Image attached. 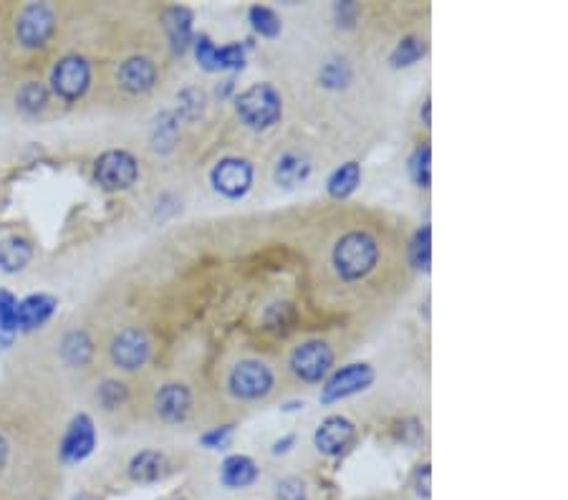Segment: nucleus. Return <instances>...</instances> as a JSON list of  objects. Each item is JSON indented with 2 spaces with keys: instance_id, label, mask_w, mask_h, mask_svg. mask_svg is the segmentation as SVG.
I'll list each match as a JSON object with an SVG mask.
<instances>
[{
  "instance_id": "5",
  "label": "nucleus",
  "mask_w": 568,
  "mask_h": 500,
  "mask_svg": "<svg viewBox=\"0 0 568 500\" xmlns=\"http://www.w3.org/2000/svg\"><path fill=\"white\" fill-rule=\"evenodd\" d=\"M139 180L137 157L127 149H109L94 162V182L107 192L129 190Z\"/></svg>"
},
{
  "instance_id": "31",
  "label": "nucleus",
  "mask_w": 568,
  "mask_h": 500,
  "mask_svg": "<svg viewBox=\"0 0 568 500\" xmlns=\"http://www.w3.org/2000/svg\"><path fill=\"white\" fill-rule=\"evenodd\" d=\"M177 102H180V117H185L187 122H195V119H200L202 114H205V107H208V96H205V91L202 89L190 86V89L180 91Z\"/></svg>"
},
{
  "instance_id": "7",
  "label": "nucleus",
  "mask_w": 568,
  "mask_h": 500,
  "mask_svg": "<svg viewBox=\"0 0 568 500\" xmlns=\"http://www.w3.org/2000/svg\"><path fill=\"white\" fill-rule=\"evenodd\" d=\"M51 86L64 102H79L91 86V64L79 54L64 56L51 71Z\"/></svg>"
},
{
  "instance_id": "15",
  "label": "nucleus",
  "mask_w": 568,
  "mask_h": 500,
  "mask_svg": "<svg viewBox=\"0 0 568 500\" xmlns=\"http://www.w3.org/2000/svg\"><path fill=\"white\" fill-rule=\"evenodd\" d=\"M59 298L51 293H31L23 301H18V329L36 331L54 316Z\"/></svg>"
},
{
  "instance_id": "33",
  "label": "nucleus",
  "mask_w": 568,
  "mask_h": 500,
  "mask_svg": "<svg viewBox=\"0 0 568 500\" xmlns=\"http://www.w3.org/2000/svg\"><path fill=\"white\" fill-rule=\"evenodd\" d=\"M18 331V298L11 291H0V334L16 336Z\"/></svg>"
},
{
  "instance_id": "23",
  "label": "nucleus",
  "mask_w": 568,
  "mask_h": 500,
  "mask_svg": "<svg viewBox=\"0 0 568 500\" xmlns=\"http://www.w3.org/2000/svg\"><path fill=\"white\" fill-rule=\"evenodd\" d=\"M427 54V41L422 36H404L402 41L394 46L392 56H389V64L394 66V69H409V66H415L417 61L425 59Z\"/></svg>"
},
{
  "instance_id": "20",
  "label": "nucleus",
  "mask_w": 568,
  "mask_h": 500,
  "mask_svg": "<svg viewBox=\"0 0 568 500\" xmlns=\"http://www.w3.org/2000/svg\"><path fill=\"white\" fill-rule=\"evenodd\" d=\"M165 455L162 453H154V450H142L132 458L129 463V478L139 485H147V483H157V480L165 475Z\"/></svg>"
},
{
  "instance_id": "30",
  "label": "nucleus",
  "mask_w": 568,
  "mask_h": 500,
  "mask_svg": "<svg viewBox=\"0 0 568 500\" xmlns=\"http://www.w3.org/2000/svg\"><path fill=\"white\" fill-rule=\"evenodd\" d=\"M319 81H321V86H326V89H331V91L346 89L351 81V66L346 64L344 59L326 61L324 69H321V74H319Z\"/></svg>"
},
{
  "instance_id": "37",
  "label": "nucleus",
  "mask_w": 568,
  "mask_h": 500,
  "mask_svg": "<svg viewBox=\"0 0 568 500\" xmlns=\"http://www.w3.org/2000/svg\"><path fill=\"white\" fill-rule=\"evenodd\" d=\"M334 13H336V21H339V26L351 28V26H354L356 13H359V8H356V3L346 0V3H336Z\"/></svg>"
},
{
  "instance_id": "29",
  "label": "nucleus",
  "mask_w": 568,
  "mask_h": 500,
  "mask_svg": "<svg viewBox=\"0 0 568 500\" xmlns=\"http://www.w3.org/2000/svg\"><path fill=\"white\" fill-rule=\"evenodd\" d=\"M127 399H129V389L127 384L119 382V379H104V382L99 384V389H96V402H99L107 412L119 410Z\"/></svg>"
},
{
  "instance_id": "2",
  "label": "nucleus",
  "mask_w": 568,
  "mask_h": 500,
  "mask_svg": "<svg viewBox=\"0 0 568 500\" xmlns=\"http://www.w3.org/2000/svg\"><path fill=\"white\" fill-rule=\"evenodd\" d=\"M235 114L248 129L263 132L281 122L283 96L273 84H253L235 96Z\"/></svg>"
},
{
  "instance_id": "24",
  "label": "nucleus",
  "mask_w": 568,
  "mask_h": 500,
  "mask_svg": "<svg viewBox=\"0 0 568 500\" xmlns=\"http://www.w3.org/2000/svg\"><path fill=\"white\" fill-rule=\"evenodd\" d=\"M409 263L417 268V271L427 273L432 263V228L430 225H422L412 240H409Z\"/></svg>"
},
{
  "instance_id": "22",
  "label": "nucleus",
  "mask_w": 568,
  "mask_h": 500,
  "mask_svg": "<svg viewBox=\"0 0 568 500\" xmlns=\"http://www.w3.org/2000/svg\"><path fill=\"white\" fill-rule=\"evenodd\" d=\"M359 185H361V165L351 160L331 172L329 182H326V190H329V195L334 197V200H346L349 195H354Z\"/></svg>"
},
{
  "instance_id": "27",
  "label": "nucleus",
  "mask_w": 568,
  "mask_h": 500,
  "mask_svg": "<svg viewBox=\"0 0 568 500\" xmlns=\"http://www.w3.org/2000/svg\"><path fill=\"white\" fill-rule=\"evenodd\" d=\"M16 104L21 112L41 114L48 104V89L41 84V81H26V84L18 89Z\"/></svg>"
},
{
  "instance_id": "21",
  "label": "nucleus",
  "mask_w": 568,
  "mask_h": 500,
  "mask_svg": "<svg viewBox=\"0 0 568 500\" xmlns=\"http://www.w3.org/2000/svg\"><path fill=\"white\" fill-rule=\"evenodd\" d=\"M94 357V341L84 329H74L61 341V359L69 367H86Z\"/></svg>"
},
{
  "instance_id": "36",
  "label": "nucleus",
  "mask_w": 568,
  "mask_h": 500,
  "mask_svg": "<svg viewBox=\"0 0 568 500\" xmlns=\"http://www.w3.org/2000/svg\"><path fill=\"white\" fill-rule=\"evenodd\" d=\"M278 500H306V485L298 478H286L278 483Z\"/></svg>"
},
{
  "instance_id": "26",
  "label": "nucleus",
  "mask_w": 568,
  "mask_h": 500,
  "mask_svg": "<svg viewBox=\"0 0 568 500\" xmlns=\"http://www.w3.org/2000/svg\"><path fill=\"white\" fill-rule=\"evenodd\" d=\"M409 177H412V182H415L417 187H422V190H427L432 182V147L427 142H422L420 147L412 152V157H409Z\"/></svg>"
},
{
  "instance_id": "10",
  "label": "nucleus",
  "mask_w": 568,
  "mask_h": 500,
  "mask_svg": "<svg viewBox=\"0 0 568 500\" xmlns=\"http://www.w3.org/2000/svg\"><path fill=\"white\" fill-rule=\"evenodd\" d=\"M56 31V13L46 3H31L16 18V38L26 48L46 46Z\"/></svg>"
},
{
  "instance_id": "34",
  "label": "nucleus",
  "mask_w": 568,
  "mask_h": 500,
  "mask_svg": "<svg viewBox=\"0 0 568 500\" xmlns=\"http://www.w3.org/2000/svg\"><path fill=\"white\" fill-rule=\"evenodd\" d=\"M220 56V71H240L245 66V46L243 43H228V46H218Z\"/></svg>"
},
{
  "instance_id": "41",
  "label": "nucleus",
  "mask_w": 568,
  "mask_h": 500,
  "mask_svg": "<svg viewBox=\"0 0 568 500\" xmlns=\"http://www.w3.org/2000/svg\"><path fill=\"white\" fill-rule=\"evenodd\" d=\"M233 86H235L233 79L223 81V86H218V96H220V99H225V96H230V91H233Z\"/></svg>"
},
{
  "instance_id": "39",
  "label": "nucleus",
  "mask_w": 568,
  "mask_h": 500,
  "mask_svg": "<svg viewBox=\"0 0 568 500\" xmlns=\"http://www.w3.org/2000/svg\"><path fill=\"white\" fill-rule=\"evenodd\" d=\"M296 445V435H286L283 440H278L276 445H273V455H283V453H288L291 447Z\"/></svg>"
},
{
  "instance_id": "16",
  "label": "nucleus",
  "mask_w": 568,
  "mask_h": 500,
  "mask_svg": "<svg viewBox=\"0 0 568 500\" xmlns=\"http://www.w3.org/2000/svg\"><path fill=\"white\" fill-rule=\"evenodd\" d=\"M162 23H165L167 38H170V46L175 54H185L187 48L192 46L195 41V33H192V23H195V16H192L190 8L185 6H172L162 13Z\"/></svg>"
},
{
  "instance_id": "42",
  "label": "nucleus",
  "mask_w": 568,
  "mask_h": 500,
  "mask_svg": "<svg viewBox=\"0 0 568 500\" xmlns=\"http://www.w3.org/2000/svg\"><path fill=\"white\" fill-rule=\"evenodd\" d=\"M296 410H303V402H288V405L283 407V412H296Z\"/></svg>"
},
{
  "instance_id": "11",
  "label": "nucleus",
  "mask_w": 568,
  "mask_h": 500,
  "mask_svg": "<svg viewBox=\"0 0 568 500\" xmlns=\"http://www.w3.org/2000/svg\"><path fill=\"white\" fill-rule=\"evenodd\" d=\"M356 427L349 417L344 415H331L316 427L314 432V445L321 455L326 458H339L354 445Z\"/></svg>"
},
{
  "instance_id": "3",
  "label": "nucleus",
  "mask_w": 568,
  "mask_h": 500,
  "mask_svg": "<svg viewBox=\"0 0 568 500\" xmlns=\"http://www.w3.org/2000/svg\"><path fill=\"white\" fill-rule=\"evenodd\" d=\"M276 387V374L261 359H243L228 374V389L240 402L266 399Z\"/></svg>"
},
{
  "instance_id": "25",
  "label": "nucleus",
  "mask_w": 568,
  "mask_h": 500,
  "mask_svg": "<svg viewBox=\"0 0 568 500\" xmlns=\"http://www.w3.org/2000/svg\"><path fill=\"white\" fill-rule=\"evenodd\" d=\"M177 134H180V122H177L175 112H162L160 117L154 119V129H152L154 149L170 152L177 142Z\"/></svg>"
},
{
  "instance_id": "4",
  "label": "nucleus",
  "mask_w": 568,
  "mask_h": 500,
  "mask_svg": "<svg viewBox=\"0 0 568 500\" xmlns=\"http://www.w3.org/2000/svg\"><path fill=\"white\" fill-rule=\"evenodd\" d=\"M288 369L303 384H319L334 372V349L324 339H308L298 344L288 359Z\"/></svg>"
},
{
  "instance_id": "43",
  "label": "nucleus",
  "mask_w": 568,
  "mask_h": 500,
  "mask_svg": "<svg viewBox=\"0 0 568 500\" xmlns=\"http://www.w3.org/2000/svg\"><path fill=\"white\" fill-rule=\"evenodd\" d=\"M422 114H425V124H430V99L425 102V112Z\"/></svg>"
},
{
  "instance_id": "40",
  "label": "nucleus",
  "mask_w": 568,
  "mask_h": 500,
  "mask_svg": "<svg viewBox=\"0 0 568 500\" xmlns=\"http://www.w3.org/2000/svg\"><path fill=\"white\" fill-rule=\"evenodd\" d=\"M8 453H11V450H8V440H6V437H3V435H0V470L6 468Z\"/></svg>"
},
{
  "instance_id": "32",
  "label": "nucleus",
  "mask_w": 568,
  "mask_h": 500,
  "mask_svg": "<svg viewBox=\"0 0 568 500\" xmlns=\"http://www.w3.org/2000/svg\"><path fill=\"white\" fill-rule=\"evenodd\" d=\"M192 48H195V59H197V64H200V69L208 71V74H218L220 56H218V46L213 43V38L200 33V36L192 41Z\"/></svg>"
},
{
  "instance_id": "6",
  "label": "nucleus",
  "mask_w": 568,
  "mask_h": 500,
  "mask_svg": "<svg viewBox=\"0 0 568 500\" xmlns=\"http://www.w3.org/2000/svg\"><path fill=\"white\" fill-rule=\"evenodd\" d=\"M374 377H377L374 367L367 362H351L346 364V367L334 369V372L324 379L319 402L321 405H334V402H341V399L354 397V394L372 387Z\"/></svg>"
},
{
  "instance_id": "19",
  "label": "nucleus",
  "mask_w": 568,
  "mask_h": 500,
  "mask_svg": "<svg viewBox=\"0 0 568 500\" xmlns=\"http://www.w3.org/2000/svg\"><path fill=\"white\" fill-rule=\"evenodd\" d=\"M311 175V160L306 155H298V152H286L281 160L276 162V170H273V177L281 187H296L301 182L308 180Z\"/></svg>"
},
{
  "instance_id": "17",
  "label": "nucleus",
  "mask_w": 568,
  "mask_h": 500,
  "mask_svg": "<svg viewBox=\"0 0 568 500\" xmlns=\"http://www.w3.org/2000/svg\"><path fill=\"white\" fill-rule=\"evenodd\" d=\"M258 480V465L248 455H230L220 465V483L230 490H243Z\"/></svg>"
},
{
  "instance_id": "18",
  "label": "nucleus",
  "mask_w": 568,
  "mask_h": 500,
  "mask_svg": "<svg viewBox=\"0 0 568 500\" xmlns=\"http://www.w3.org/2000/svg\"><path fill=\"white\" fill-rule=\"evenodd\" d=\"M31 261H33L31 240L21 238V235H11V238L0 240V271L18 273Z\"/></svg>"
},
{
  "instance_id": "13",
  "label": "nucleus",
  "mask_w": 568,
  "mask_h": 500,
  "mask_svg": "<svg viewBox=\"0 0 568 500\" xmlns=\"http://www.w3.org/2000/svg\"><path fill=\"white\" fill-rule=\"evenodd\" d=\"M192 410V394L185 384L180 382H167L160 387V392L154 394V412L167 425H177L185 422Z\"/></svg>"
},
{
  "instance_id": "12",
  "label": "nucleus",
  "mask_w": 568,
  "mask_h": 500,
  "mask_svg": "<svg viewBox=\"0 0 568 500\" xmlns=\"http://www.w3.org/2000/svg\"><path fill=\"white\" fill-rule=\"evenodd\" d=\"M96 447V427L86 412H79L74 420L69 422V430L64 432V440H61V460L69 465L81 463V460L89 458Z\"/></svg>"
},
{
  "instance_id": "9",
  "label": "nucleus",
  "mask_w": 568,
  "mask_h": 500,
  "mask_svg": "<svg viewBox=\"0 0 568 500\" xmlns=\"http://www.w3.org/2000/svg\"><path fill=\"white\" fill-rule=\"evenodd\" d=\"M255 170L245 157H223L210 172L215 192H220L228 200H243L253 187Z\"/></svg>"
},
{
  "instance_id": "1",
  "label": "nucleus",
  "mask_w": 568,
  "mask_h": 500,
  "mask_svg": "<svg viewBox=\"0 0 568 500\" xmlns=\"http://www.w3.org/2000/svg\"><path fill=\"white\" fill-rule=\"evenodd\" d=\"M336 273L341 281H361L377 268L379 263V243L367 230H349L341 235L331 253Z\"/></svg>"
},
{
  "instance_id": "14",
  "label": "nucleus",
  "mask_w": 568,
  "mask_h": 500,
  "mask_svg": "<svg viewBox=\"0 0 568 500\" xmlns=\"http://www.w3.org/2000/svg\"><path fill=\"white\" fill-rule=\"evenodd\" d=\"M117 81L129 94H147L157 84V66L147 56H132L119 64Z\"/></svg>"
},
{
  "instance_id": "8",
  "label": "nucleus",
  "mask_w": 568,
  "mask_h": 500,
  "mask_svg": "<svg viewBox=\"0 0 568 500\" xmlns=\"http://www.w3.org/2000/svg\"><path fill=\"white\" fill-rule=\"evenodd\" d=\"M149 354H152V341H149L147 331L139 329V326L122 329L109 346V357H112L114 367H119L122 372L142 369L149 362Z\"/></svg>"
},
{
  "instance_id": "28",
  "label": "nucleus",
  "mask_w": 568,
  "mask_h": 500,
  "mask_svg": "<svg viewBox=\"0 0 568 500\" xmlns=\"http://www.w3.org/2000/svg\"><path fill=\"white\" fill-rule=\"evenodd\" d=\"M248 21H250V26H253V31L263 38H278L283 31L281 18H278V13L268 6L250 8Z\"/></svg>"
},
{
  "instance_id": "38",
  "label": "nucleus",
  "mask_w": 568,
  "mask_h": 500,
  "mask_svg": "<svg viewBox=\"0 0 568 500\" xmlns=\"http://www.w3.org/2000/svg\"><path fill=\"white\" fill-rule=\"evenodd\" d=\"M417 493H420L422 498H430V465H422V468L417 470Z\"/></svg>"
},
{
  "instance_id": "35",
  "label": "nucleus",
  "mask_w": 568,
  "mask_h": 500,
  "mask_svg": "<svg viewBox=\"0 0 568 500\" xmlns=\"http://www.w3.org/2000/svg\"><path fill=\"white\" fill-rule=\"evenodd\" d=\"M233 432V425L213 427V430H208L205 435H200V445L208 447V450H223V447H228L230 440H233Z\"/></svg>"
}]
</instances>
